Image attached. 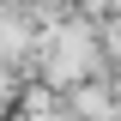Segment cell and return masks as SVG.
Returning <instances> with one entry per match:
<instances>
[{
	"mask_svg": "<svg viewBox=\"0 0 121 121\" xmlns=\"http://www.w3.org/2000/svg\"><path fill=\"white\" fill-rule=\"evenodd\" d=\"M109 73V55H103V30H97V18H67V24L43 30V55H36V79L43 85H55L60 97L79 85H91V79Z\"/></svg>",
	"mask_w": 121,
	"mask_h": 121,
	"instance_id": "obj_1",
	"label": "cell"
},
{
	"mask_svg": "<svg viewBox=\"0 0 121 121\" xmlns=\"http://www.w3.org/2000/svg\"><path fill=\"white\" fill-rule=\"evenodd\" d=\"M6 103H18V91H12V67H0V109Z\"/></svg>",
	"mask_w": 121,
	"mask_h": 121,
	"instance_id": "obj_2",
	"label": "cell"
}]
</instances>
